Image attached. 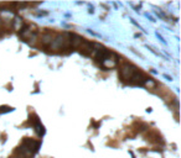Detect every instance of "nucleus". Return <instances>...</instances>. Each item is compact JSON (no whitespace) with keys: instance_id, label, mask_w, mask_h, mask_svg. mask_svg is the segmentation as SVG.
I'll list each match as a JSON object with an SVG mask.
<instances>
[{"instance_id":"nucleus-1","label":"nucleus","mask_w":181,"mask_h":158,"mask_svg":"<svg viewBox=\"0 0 181 158\" xmlns=\"http://www.w3.org/2000/svg\"><path fill=\"white\" fill-rule=\"evenodd\" d=\"M135 70H138V69L134 66H132L129 63H124L120 67V75H122V78L124 79V81H128V79L130 81V78L135 73Z\"/></svg>"},{"instance_id":"nucleus-2","label":"nucleus","mask_w":181,"mask_h":158,"mask_svg":"<svg viewBox=\"0 0 181 158\" xmlns=\"http://www.w3.org/2000/svg\"><path fill=\"white\" fill-rule=\"evenodd\" d=\"M23 146H25V147L34 154L36 151L39 149V147H40V142L32 140V138H25V140L23 141Z\"/></svg>"},{"instance_id":"nucleus-3","label":"nucleus","mask_w":181,"mask_h":158,"mask_svg":"<svg viewBox=\"0 0 181 158\" xmlns=\"http://www.w3.org/2000/svg\"><path fill=\"white\" fill-rule=\"evenodd\" d=\"M80 52L84 56H89L92 54V51H93V43H90L88 41H86V40H82V42L80 45Z\"/></svg>"},{"instance_id":"nucleus-4","label":"nucleus","mask_w":181,"mask_h":158,"mask_svg":"<svg viewBox=\"0 0 181 158\" xmlns=\"http://www.w3.org/2000/svg\"><path fill=\"white\" fill-rule=\"evenodd\" d=\"M52 41H53V36H52L51 33H46V35H44L42 38H41V42H42V45H45V46L51 45Z\"/></svg>"},{"instance_id":"nucleus-5","label":"nucleus","mask_w":181,"mask_h":158,"mask_svg":"<svg viewBox=\"0 0 181 158\" xmlns=\"http://www.w3.org/2000/svg\"><path fill=\"white\" fill-rule=\"evenodd\" d=\"M35 131H36V133H37L39 136H42V135H44V132H45V130H44V126H42L40 122H36Z\"/></svg>"},{"instance_id":"nucleus-6","label":"nucleus","mask_w":181,"mask_h":158,"mask_svg":"<svg viewBox=\"0 0 181 158\" xmlns=\"http://www.w3.org/2000/svg\"><path fill=\"white\" fill-rule=\"evenodd\" d=\"M12 109L9 106H0V112H10Z\"/></svg>"}]
</instances>
